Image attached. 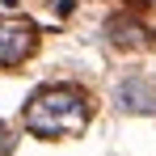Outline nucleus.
Listing matches in <instances>:
<instances>
[{
    "label": "nucleus",
    "instance_id": "1",
    "mask_svg": "<svg viewBox=\"0 0 156 156\" xmlns=\"http://www.w3.org/2000/svg\"><path fill=\"white\" fill-rule=\"evenodd\" d=\"M89 122V97L76 84H51L38 89L26 105V131L42 135V139H59V135H76Z\"/></svg>",
    "mask_w": 156,
    "mask_h": 156
},
{
    "label": "nucleus",
    "instance_id": "2",
    "mask_svg": "<svg viewBox=\"0 0 156 156\" xmlns=\"http://www.w3.org/2000/svg\"><path fill=\"white\" fill-rule=\"evenodd\" d=\"M34 47H38L34 21H26V17H0V68L21 63Z\"/></svg>",
    "mask_w": 156,
    "mask_h": 156
},
{
    "label": "nucleus",
    "instance_id": "3",
    "mask_svg": "<svg viewBox=\"0 0 156 156\" xmlns=\"http://www.w3.org/2000/svg\"><path fill=\"white\" fill-rule=\"evenodd\" d=\"M114 97H118V110H127V114H152L156 110V89L148 80H139V76L122 80Z\"/></svg>",
    "mask_w": 156,
    "mask_h": 156
},
{
    "label": "nucleus",
    "instance_id": "4",
    "mask_svg": "<svg viewBox=\"0 0 156 156\" xmlns=\"http://www.w3.org/2000/svg\"><path fill=\"white\" fill-rule=\"evenodd\" d=\"M13 144H17V135H13V131L0 122V156H9V152H13Z\"/></svg>",
    "mask_w": 156,
    "mask_h": 156
},
{
    "label": "nucleus",
    "instance_id": "5",
    "mask_svg": "<svg viewBox=\"0 0 156 156\" xmlns=\"http://www.w3.org/2000/svg\"><path fill=\"white\" fill-rule=\"evenodd\" d=\"M9 4H17V0H9Z\"/></svg>",
    "mask_w": 156,
    "mask_h": 156
}]
</instances>
